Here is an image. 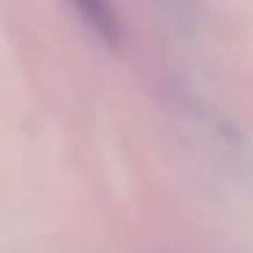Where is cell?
Returning <instances> with one entry per match:
<instances>
[{"label":"cell","mask_w":253,"mask_h":253,"mask_svg":"<svg viewBox=\"0 0 253 253\" xmlns=\"http://www.w3.org/2000/svg\"><path fill=\"white\" fill-rule=\"evenodd\" d=\"M79 11V17L106 41V44H117L120 41V25L106 0H68Z\"/></svg>","instance_id":"cell-1"}]
</instances>
